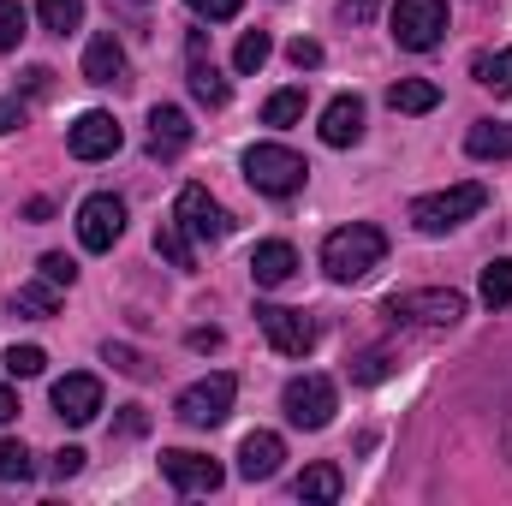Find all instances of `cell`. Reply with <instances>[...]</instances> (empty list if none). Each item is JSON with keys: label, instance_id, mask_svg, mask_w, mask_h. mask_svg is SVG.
Listing matches in <instances>:
<instances>
[{"label": "cell", "instance_id": "obj_35", "mask_svg": "<svg viewBox=\"0 0 512 506\" xmlns=\"http://www.w3.org/2000/svg\"><path fill=\"white\" fill-rule=\"evenodd\" d=\"M36 268H42L54 286H72V280H78V262H72V256H60V251H48L42 262H36Z\"/></svg>", "mask_w": 512, "mask_h": 506}, {"label": "cell", "instance_id": "obj_37", "mask_svg": "<svg viewBox=\"0 0 512 506\" xmlns=\"http://www.w3.org/2000/svg\"><path fill=\"white\" fill-rule=\"evenodd\" d=\"M382 376H387V352H364L352 364V381H382Z\"/></svg>", "mask_w": 512, "mask_h": 506}, {"label": "cell", "instance_id": "obj_24", "mask_svg": "<svg viewBox=\"0 0 512 506\" xmlns=\"http://www.w3.org/2000/svg\"><path fill=\"white\" fill-rule=\"evenodd\" d=\"M471 78H477L483 90H495V96H512V48L477 54V60H471Z\"/></svg>", "mask_w": 512, "mask_h": 506}, {"label": "cell", "instance_id": "obj_40", "mask_svg": "<svg viewBox=\"0 0 512 506\" xmlns=\"http://www.w3.org/2000/svg\"><path fill=\"white\" fill-rule=\"evenodd\" d=\"M24 126V102H18V96H6V102H0V137H6V131H18Z\"/></svg>", "mask_w": 512, "mask_h": 506}, {"label": "cell", "instance_id": "obj_41", "mask_svg": "<svg viewBox=\"0 0 512 506\" xmlns=\"http://www.w3.org/2000/svg\"><path fill=\"white\" fill-rule=\"evenodd\" d=\"M48 78H54L48 66H30V72H24V90H30V96H42V90H48Z\"/></svg>", "mask_w": 512, "mask_h": 506}, {"label": "cell", "instance_id": "obj_20", "mask_svg": "<svg viewBox=\"0 0 512 506\" xmlns=\"http://www.w3.org/2000/svg\"><path fill=\"white\" fill-rule=\"evenodd\" d=\"M465 149H471L477 161H512V126H501V120H477V126L465 131Z\"/></svg>", "mask_w": 512, "mask_h": 506}, {"label": "cell", "instance_id": "obj_8", "mask_svg": "<svg viewBox=\"0 0 512 506\" xmlns=\"http://www.w3.org/2000/svg\"><path fill=\"white\" fill-rule=\"evenodd\" d=\"M256 328L268 334V346L280 358H304L316 346V322L304 310H286V304H256Z\"/></svg>", "mask_w": 512, "mask_h": 506}, {"label": "cell", "instance_id": "obj_15", "mask_svg": "<svg viewBox=\"0 0 512 506\" xmlns=\"http://www.w3.org/2000/svg\"><path fill=\"white\" fill-rule=\"evenodd\" d=\"M185 143H191V120H185V108H173V102L149 108V155H155V161H173Z\"/></svg>", "mask_w": 512, "mask_h": 506}, {"label": "cell", "instance_id": "obj_23", "mask_svg": "<svg viewBox=\"0 0 512 506\" xmlns=\"http://www.w3.org/2000/svg\"><path fill=\"white\" fill-rule=\"evenodd\" d=\"M340 495H346L340 465H310V471L298 477V501H340Z\"/></svg>", "mask_w": 512, "mask_h": 506}, {"label": "cell", "instance_id": "obj_19", "mask_svg": "<svg viewBox=\"0 0 512 506\" xmlns=\"http://www.w3.org/2000/svg\"><path fill=\"white\" fill-rule=\"evenodd\" d=\"M292 274H298V251H292L286 239H268V245L251 251V280L256 286H286Z\"/></svg>", "mask_w": 512, "mask_h": 506}, {"label": "cell", "instance_id": "obj_13", "mask_svg": "<svg viewBox=\"0 0 512 506\" xmlns=\"http://www.w3.org/2000/svg\"><path fill=\"white\" fill-rule=\"evenodd\" d=\"M185 78H191V96L203 102V108H227V78L215 72V60H209V36L203 30H191L185 36Z\"/></svg>", "mask_w": 512, "mask_h": 506}, {"label": "cell", "instance_id": "obj_17", "mask_svg": "<svg viewBox=\"0 0 512 506\" xmlns=\"http://www.w3.org/2000/svg\"><path fill=\"white\" fill-rule=\"evenodd\" d=\"M54 411H60L66 423H90V417L102 411V381H96V376L54 381Z\"/></svg>", "mask_w": 512, "mask_h": 506}, {"label": "cell", "instance_id": "obj_43", "mask_svg": "<svg viewBox=\"0 0 512 506\" xmlns=\"http://www.w3.org/2000/svg\"><path fill=\"white\" fill-rule=\"evenodd\" d=\"M12 417H18V393H12V387H6V381H0V429H6V423H12Z\"/></svg>", "mask_w": 512, "mask_h": 506}, {"label": "cell", "instance_id": "obj_39", "mask_svg": "<svg viewBox=\"0 0 512 506\" xmlns=\"http://www.w3.org/2000/svg\"><path fill=\"white\" fill-rule=\"evenodd\" d=\"M376 12H382V0H340V18L346 24H370Z\"/></svg>", "mask_w": 512, "mask_h": 506}, {"label": "cell", "instance_id": "obj_27", "mask_svg": "<svg viewBox=\"0 0 512 506\" xmlns=\"http://www.w3.org/2000/svg\"><path fill=\"white\" fill-rule=\"evenodd\" d=\"M36 12H42V30L54 36H72L84 24V0H36Z\"/></svg>", "mask_w": 512, "mask_h": 506}, {"label": "cell", "instance_id": "obj_26", "mask_svg": "<svg viewBox=\"0 0 512 506\" xmlns=\"http://www.w3.org/2000/svg\"><path fill=\"white\" fill-rule=\"evenodd\" d=\"M477 292H483V304H489V310H507V304H512V256H495V262L483 268Z\"/></svg>", "mask_w": 512, "mask_h": 506}, {"label": "cell", "instance_id": "obj_25", "mask_svg": "<svg viewBox=\"0 0 512 506\" xmlns=\"http://www.w3.org/2000/svg\"><path fill=\"white\" fill-rule=\"evenodd\" d=\"M155 251L167 256L173 268H197V251H191V233H185V227H179L173 215H167V221L155 227Z\"/></svg>", "mask_w": 512, "mask_h": 506}, {"label": "cell", "instance_id": "obj_18", "mask_svg": "<svg viewBox=\"0 0 512 506\" xmlns=\"http://www.w3.org/2000/svg\"><path fill=\"white\" fill-rule=\"evenodd\" d=\"M364 137V102L358 96H334L328 114H322V143L328 149H352Z\"/></svg>", "mask_w": 512, "mask_h": 506}, {"label": "cell", "instance_id": "obj_36", "mask_svg": "<svg viewBox=\"0 0 512 506\" xmlns=\"http://www.w3.org/2000/svg\"><path fill=\"white\" fill-rule=\"evenodd\" d=\"M185 6H191L197 18H209V24H221V18H239V6H245V0H185Z\"/></svg>", "mask_w": 512, "mask_h": 506}, {"label": "cell", "instance_id": "obj_21", "mask_svg": "<svg viewBox=\"0 0 512 506\" xmlns=\"http://www.w3.org/2000/svg\"><path fill=\"white\" fill-rule=\"evenodd\" d=\"M435 102H441V90H435L429 78H399V84L387 90V108H393V114H429Z\"/></svg>", "mask_w": 512, "mask_h": 506}, {"label": "cell", "instance_id": "obj_14", "mask_svg": "<svg viewBox=\"0 0 512 506\" xmlns=\"http://www.w3.org/2000/svg\"><path fill=\"white\" fill-rule=\"evenodd\" d=\"M84 78L102 84V90H120V84H126V48H120L114 30L90 36V48H84Z\"/></svg>", "mask_w": 512, "mask_h": 506}, {"label": "cell", "instance_id": "obj_10", "mask_svg": "<svg viewBox=\"0 0 512 506\" xmlns=\"http://www.w3.org/2000/svg\"><path fill=\"white\" fill-rule=\"evenodd\" d=\"M280 411L298 423V429H322L334 417V381L328 376H292L280 393Z\"/></svg>", "mask_w": 512, "mask_h": 506}, {"label": "cell", "instance_id": "obj_4", "mask_svg": "<svg viewBox=\"0 0 512 506\" xmlns=\"http://www.w3.org/2000/svg\"><path fill=\"white\" fill-rule=\"evenodd\" d=\"M245 179H251L262 197H298L304 179H310V167H304V155H292L286 143H251V149H245Z\"/></svg>", "mask_w": 512, "mask_h": 506}, {"label": "cell", "instance_id": "obj_42", "mask_svg": "<svg viewBox=\"0 0 512 506\" xmlns=\"http://www.w3.org/2000/svg\"><path fill=\"white\" fill-rule=\"evenodd\" d=\"M215 346H221L215 328H191V352H215Z\"/></svg>", "mask_w": 512, "mask_h": 506}, {"label": "cell", "instance_id": "obj_7", "mask_svg": "<svg viewBox=\"0 0 512 506\" xmlns=\"http://www.w3.org/2000/svg\"><path fill=\"white\" fill-rule=\"evenodd\" d=\"M233 393H239L233 376H203V381H191V387L179 393L173 411H179V423H191V429H215V423H227Z\"/></svg>", "mask_w": 512, "mask_h": 506}, {"label": "cell", "instance_id": "obj_6", "mask_svg": "<svg viewBox=\"0 0 512 506\" xmlns=\"http://www.w3.org/2000/svg\"><path fill=\"white\" fill-rule=\"evenodd\" d=\"M447 36V0H393V42L429 54Z\"/></svg>", "mask_w": 512, "mask_h": 506}, {"label": "cell", "instance_id": "obj_44", "mask_svg": "<svg viewBox=\"0 0 512 506\" xmlns=\"http://www.w3.org/2000/svg\"><path fill=\"white\" fill-rule=\"evenodd\" d=\"M143 423H149V417H143V405H126V417H120V429H126V435H143Z\"/></svg>", "mask_w": 512, "mask_h": 506}, {"label": "cell", "instance_id": "obj_12", "mask_svg": "<svg viewBox=\"0 0 512 506\" xmlns=\"http://www.w3.org/2000/svg\"><path fill=\"white\" fill-rule=\"evenodd\" d=\"M161 477H167V483H173L179 495H215L227 471H221L215 459H203V453H185V447H167V453H161Z\"/></svg>", "mask_w": 512, "mask_h": 506}, {"label": "cell", "instance_id": "obj_9", "mask_svg": "<svg viewBox=\"0 0 512 506\" xmlns=\"http://www.w3.org/2000/svg\"><path fill=\"white\" fill-rule=\"evenodd\" d=\"M120 233H126V203H120L114 191L84 197V209H78V245H84V251H114Z\"/></svg>", "mask_w": 512, "mask_h": 506}, {"label": "cell", "instance_id": "obj_11", "mask_svg": "<svg viewBox=\"0 0 512 506\" xmlns=\"http://www.w3.org/2000/svg\"><path fill=\"white\" fill-rule=\"evenodd\" d=\"M120 143H126V131H120V120H114V114H102V108L78 114V120H72V131H66V149H72L78 161H108Z\"/></svg>", "mask_w": 512, "mask_h": 506}, {"label": "cell", "instance_id": "obj_33", "mask_svg": "<svg viewBox=\"0 0 512 506\" xmlns=\"http://www.w3.org/2000/svg\"><path fill=\"white\" fill-rule=\"evenodd\" d=\"M102 358H108L120 376H137V381L149 376V358H143V352H131V346H114V340H108V352H102Z\"/></svg>", "mask_w": 512, "mask_h": 506}, {"label": "cell", "instance_id": "obj_29", "mask_svg": "<svg viewBox=\"0 0 512 506\" xmlns=\"http://www.w3.org/2000/svg\"><path fill=\"white\" fill-rule=\"evenodd\" d=\"M262 120H268V126H292V120H304V90H274V96L262 102Z\"/></svg>", "mask_w": 512, "mask_h": 506}, {"label": "cell", "instance_id": "obj_30", "mask_svg": "<svg viewBox=\"0 0 512 506\" xmlns=\"http://www.w3.org/2000/svg\"><path fill=\"white\" fill-rule=\"evenodd\" d=\"M42 370H48V352L42 346H12L6 352V376L12 381H30V376H42Z\"/></svg>", "mask_w": 512, "mask_h": 506}, {"label": "cell", "instance_id": "obj_1", "mask_svg": "<svg viewBox=\"0 0 512 506\" xmlns=\"http://www.w3.org/2000/svg\"><path fill=\"white\" fill-rule=\"evenodd\" d=\"M382 256H387V233L370 227V221H352V227H340V233L322 239V268H328V280H340V286L376 274Z\"/></svg>", "mask_w": 512, "mask_h": 506}, {"label": "cell", "instance_id": "obj_3", "mask_svg": "<svg viewBox=\"0 0 512 506\" xmlns=\"http://www.w3.org/2000/svg\"><path fill=\"white\" fill-rule=\"evenodd\" d=\"M382 316L393 328H453L465 316V292L453 286H423V292H393L382 304Z\"/></svg>", "mask_w": 512, "mask_h": 506}, {"label": "cell", "instance_id": "obj_34", "mask_svg": "<svg viewBox=\"0 0 512 506\" xmlns=\"http://www.w3.org/2000/svg\"><path fill=\"white\" fill-rule=\"evenodd\" d=\"M286 60H292L298 72H316V66H322V42H310V36H298V42H286Z\"/></svg>", "mask_w": 512, "mask_h": 506}, {"label": "cell", "instance_id": "obj_5", "mask_svg": "<svg viewBox=\"0 0 512 506\" xmlns=\"http://www.w3.org/2000/svg\"><path fill=\"white\" fill-rule=\"evenodd\" d=\"M173 221L191 233V245H221V239L233 233V215L209 197V185H185V191L173 197Z\"/></svg>", "mask_w": 512, "mask_h": 506}, {"label": "cell", "instance_id": "obj_31", "mask_svg": "<svg viewBox=\"0 0 512 506\" xmlns=\"http://www.w3.org/2000/svg\"><path fill=\"white\" fill-rule=\"evenodd\" d=\"M36 465H30V447L24 441H0V483H24Z\"/></svg>", "mask_w": 512, "mask_h": 506}, {"label": "cell", "instance_id": "obj_22", "mask_svg": "<svg viewBox=\"0 0 512 506\" xmlns=\"http://www.w3.org/2000/svg\"><path fill=\"white\" fill-rule=\"evenodd\" d=\"M12 310H18V316H54V310H60V286L42 274V280H30V286L12 292Z\"/></svg>", "mask_w": 512, "mask_h": 506}, {"label": "cell", "instance_id": "obj_45", "mask_svg": "<svg viewBox=\"0 0 512 506\" xmlns=\"http://www.w3.org/2000/svg\"><path fill=\"white\" fill-rule=\"evenodd\" d=\"M501 447H507V459H512V399H507V417H501Z\"/></svg>", "mask_w": 512, "mask_h": 506}, {"label": "cell", "instance_id": "obj_16", "mask_svg": "<svg viewBox=\"0 0 512 506\" xmlns=\"http://www.w3.org/2000/svg\"><path fill=\"white\" fill-rule=\"evenodd\" d=\"M280 459H286V441H280L274 429H251V435H245V447H239V477L268 483V477L280 471Z\"/></svg>", "mask_w": 512, "mask_h": 506}, {"label": "cell", "instance_id": "obj_2", "mask_svg": "<svg viewBox=\"0 0 512 506\" xmlns=\"http://www.w3.org/2000/svg\"><path fill=\"white\" fill-rule=\"evenodd\" d=\"M483 209H489V191H483L477 179H465V185H447V191H435V197H417V203H411V227L429 233V239H441V233L465 227V221L483 215Z\"/></svg>", "mask_w": 512, "mask_h": 506}, {"label": "cell", "instance_id": "obj_32", "mask_svg": "<svg viewBox=\"0 0 512 506\" xmlns=\"http://www.w3.org/2000/svg\"><path fill=\"white\" fill-rule=\"evenodd\" d=\"M24 42V6L18 0H0V54H12Z\"/></svg>", "mask_w": 512, "mask_h": 506}, {"label": "cell", "instance_id": "obj_38", "mask_svg": "<svg viewBox=\"0 0 512 506\" xmlns=\"http://www.w3.org/2000/svg\"><path fill=\"white\" fill-rule=\"evenodd\" d=\"M78 471H84V447H60V453H54V477L66 483V477H78Z\"/></svg>", "mask_w": 512, "mask_h": 506}, {"label": "cell", "instance_id": "obj_28", "mask_svg": "<svg viewBox=\"0 0 512 506\" xmlns=\"http://www.w3.org/2000/svg\"><path fill=\"white\" fill-rule=\"evenodd\" d=\"M268 54H274L268 30H245V36H239V48H233V66H239V72H262V66H268Z\"/></svg>", "mask_w": 512, "mask_h": 506}]
</instances>
